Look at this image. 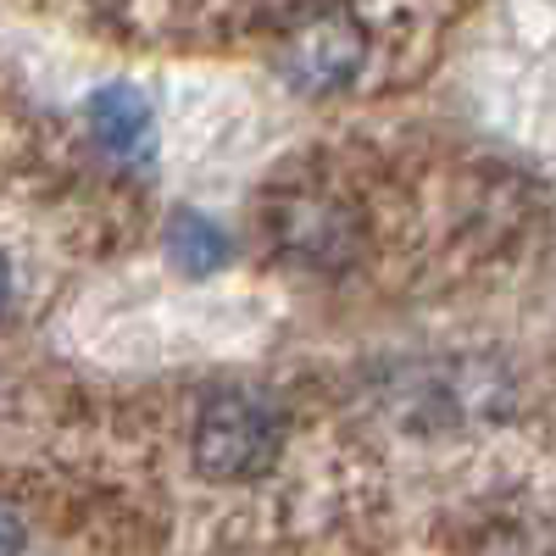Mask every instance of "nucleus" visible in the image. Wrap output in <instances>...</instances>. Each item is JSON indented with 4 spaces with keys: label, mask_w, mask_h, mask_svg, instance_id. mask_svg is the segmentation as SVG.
<instances>
[{
    "label": "nucleus",
    "mask_w": 556,
    "mask_h": 556,
    "mask_svg": "<svg viewBox=\"0 0 556 556\" xmlns=\"http://www.w3.org/2000/svg\"><path fill=\"white\" fill-rule=\"evenodd\" d=\"M278 445H285V412L267 390L235 384V390H212L195 412V468L217 484H240L273 468Z\"/></svg>",
    "instance_id": "f257e3e1"
},
{
    "label": "nucleus",
    "mask_w": 556,
    "mask_h": 556,
    "mask_svg": "<svg viewBox=\"0 0 556 556\" xmlns=\"http://www.w3.org/2000/svg\"><path fill=\"white\" fill-rule=\"evenodd\" d=\"M267 240L306 273H340L362 251V217L329 190H290L267 212Z\"/></svg>",
    "instance_id": "f03ea898"
},
{
    "label": "nucleus",
    "mask_w": 556,
    "mask_h": 556,
    "mask_svg": "<svg viewBox=\"0 0 556 556\" xmlns=\"http://www.w3.org/2000/svg\"><path fill=\"white\" fill-rule=\"evenodd\" d=\"M278 73H285L301 96H334L351 89L367 62V28L351 12H306L295 28L278 39Z\"/></svg>",
    "instance_id": "7ed1b4c3"
},
{
    "label": "nucleus",
    "mask_w": 556,
    "mask_h": 556,
    "mask_svg": "<svg viewBox=\"0 0 556 556\" xmlns=\"http://www.w3.org/2000/svg\"><path fill=\"white\" fill-rule=\"evenodd\" d=\"M89 128H96V146L123 156V162H139L156 151V106L146 89L134 84H106L89 96Z\"/></svg>",
    "instance_id": "20e7f679"
},
{
    "label": "nucleus",
    "mask_w": 556,
    "mask_h": 556,
    "mask_svg": "<svg viewBox=\"0 0 556 556\" xmlns=\"http://www.w3.org/2000/svg\"><path fill=\"white\" fill-rule=\"evenodd\" d=\"M167 256H173V267H184L190 278H212L228 262V235L206 212H178L167 223Z\"/></svg>",
    "instance_id": "39448f33"
},
{
    "label": "nucleus",
    "mask_w": 556,
    "mask_h": 556,
    "mask_svg": "<svg viewBox=\"0 0 556 556\" xmlns=\"http://www.w3.org/2000/svg\"><path fill=\"white\" fill-rule=\"evenodd\" d=\"M479 556H545L540 551V540L534 534H523V529H501V534H490L484 540V551Z\"/></svg>",
    "instance_id": "423d86ee"
},
{
    "label": "nucleus",
    "mask_w": 556,
    "mask_h": 556,
    "mask_svg": "<svg viewBox=\"0 0 556 556\" xmlns=\"http://www.w3.org/2000/svg\"><path fill=\"white\" fill-rule=\"evenodd\" d=\"M23 540H28V534H23V518L12 513L7 501H0V556H17V551H23Z\"/></svg>",
    "instance_id": "0eeeda50"
},
{
    "label": "nucleus",
    "mask_w": 556,
    "mask_h": 556,
    "mask_svg": "<svg viewBox=\"0 0 556 556\" xmlns=\"http://www.w3.org/2000/svg\"><path fill=\"white\" fill-rule=\"evenodd\" d=\"M7 301H12V267H7V256H0V312H7Z\"/></svg>",
    "instance_id": "6e6552de"
}]
</instances>
